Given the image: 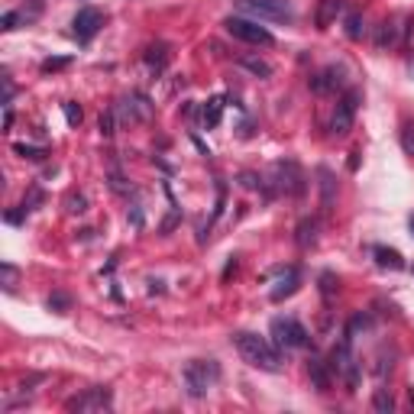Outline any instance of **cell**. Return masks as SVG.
<instances>
[{
  "label": "cell",
  "instance_id": "1",
  "mask_svg": "<svg viewBox=\"0 0 414 414\" xmlns=\"http://www.w3.org/2000/svg\"><path fill=\"white\" fill-rule=\"evenodd\" d=\"M233 343H237L243 362H249L253 369H262V372H278V369H282V356H278L276 343H268L259 333L239 330L237 337H233Z\"/></svg>",
  "mask_w": 414,
  "mask_h": 414
},
{
  "label": "cell",
  "instance_id": "2",
  "mask_svg": "<svg viewBox=\"0 0 414 414\" xmlns=\"http://www.w3.org/2000/svg\"><path fill=\"white\" fill-rule=\"evenodd\" d=\"M182 379H184V389H188L191 398H204L207 391L217 385V379H220V366L214 360H191L184 366Z\"/></svg>",
  "mask_w": 414,
  "mask_h": 414
},
{
  "label": "cell",
  "instance_id": "3",
  "mask_svg": "<svg viewBox=\"0 0 414 414\" xmlns=\"http://www.w3.org/2000/svg\"><path fill=\"white\" fill-rule=\"evenodd\" d=\"M233 4L253 20H272V23H292L295 20V10L288 0H233Z\"/></svg>",
  "mask_w": 414,
  "mask_h": 414
},
{
  "label": "cell",
  "instance_id": "4",
  "mask_svg": "<svg viewBox=\"0 0 414 414\" xmlns=\"http://www.w3.org/2000/svg\"><path fill=\"white\" fill-rule=\"evenodd\" d=\"M223 26H227V32H230L233 39H239V42H249V46H272L276 42V36L266 30V26H259V20H253V16H227L223 20Z\"/></svg>",
  "mask_w": 414,
  "mask_h": 414
},
{
  "label": "cell",
  "instance_id": "5",
  "mask_svg": "<svg viewBox=\"0 0 414 414\" xmlns=\"http://www.w3.org/2000/svg\"><path fill=\"white\" fill-rule=\"evenodd\" d=\"M272 343L278 350H301L307 346V330L295 317H276L272 321Z\"/></svg>",
  "mask_w": 414,
  "mask_h": 414
},
{
  "label": "cell",
  "instance_id": "6",
  "mask_svg": "<svg viewBox=\"0 0 414 414\" xmlns=\"http://www.w3.org/2000/svg\"><path fill=\"white\" fill-rule=\"evenodd\" d=\"M356 107H360V91H346L343 97H340L333 117H330V133H333V136H346V133L353 130Z\"/></svg>",
  "mask_w": 414,
  "mask_h": 414
},
{
  "label": "cell",
  "instance_id": "7",
  "mask_svg": "<svg viewBox=\"0 0 414 414\" xmlns=\"http://www.w3.org/2000/svg\"><path fill=\"white\" fill-rule=\"evenodd\" d=\"M65 408L69 411H78V414H85V411H104V408H110V389H88L81 391V395H75V398L65 401Z\"/></svg>",
  "mask_w": 414,
  "mask_h": 414
},
{
  "label": "cell",
  "instance_id": "8",
  "mask_svg": "<svg viewBox=\"0 0 414 414\" xmlns=\"http://www.w3.org/2000/svg\"><path fill=\"white\" fill-rule=\"evenodd\" d=\"M71 26H75L78 42H91V39L97 36V30L104 26V13H100L97 7H85V10H78L75 13Z\"/></svg>",
  "mask_w": 414,
  "mask_h": 414
},
{
  "label": "cell",
  "instance_id": "9",
  "mask_svg": "<svg viewBox=\"0 0 414 414\" xmlns=\"http://www.w3.org/2000/svg\"><path fill=\"white\" fill-rule=\"evenodd\" d=\"M276 175L282 178V188L288 194H301L304 191V175H301V169L295 165V162H282V165H276Z\"/></svg>",
  "mask_w": 414,
  "mask_h": 414
},
{
  "label": "cell",
  "instance_id": "10",
  "mask_svg": "<svg viewBox=\"0 0 414 414\" xmlns=\"http://www.w3.org/2000/svg\"><path fill=\"white\" fill-rule=\"evenodd\" d=\"M298 285H301V272L298 268H285L282 276H278V282H276V288H272V301H282V298H288V295H295L298 292Z\"/></svg>",
  "mask_w": 414,
  "mask_h": 414
},
{
  "label": "cell",
  "instance_id": "11",
  "mask_svg": "<svg viewBox=\"0 0 414 414\" xmlns=\"http://www.w3.org/2000/svg\"><path fill=\"white\" fill-rule=\"evenodd\" d=\"M343 85V71L340 69H324L321 75L311 78V88H314L317 94H330V91H337V88Z\"/></svg>",
  "mask_w": 414,
  "mask_h": 414
},
{
  "label": "cell",
  "instance_id": "12",
  "mask_svg": "<svg viewBox=\"0 0 414 414\" xmlns=\"http://www.w3.org/2000/svg\"><path fill=\"white\" fill-rule=\"evenodd\" d=\"M340 10H343V4H340V0H321L317 16H314L317 30H330V26H333V20L340 16Z\"/></svg>",
  "mask_w": 414,
  "mask_h": 414
},
{
  "label": "cell",
  "instance_id": "13",
  "mask_svg": "<svg viewBox=\"0 0 414 414\" xmlns=\"http://www.w3.org/2000/svg\"><path fill=\"white\" fill-rule=\"evenodd\" d=\"M372 256H376V262H379L382 268H391V272L405 268V259H401L398 249H389V246H376V249H372Z\"/></svg>",
  "mask_w": 414,
  "mask_h": 414
},
{
  "label": "cell",
  "instance_id": "14",
  "mask_svg": "<svg viewBox=\"0 0 414 414\" xmlns=\"http://www.w3.org/2000/svg\"><path fill=\"white\" fill-rule=\"evenodd\" d=\"M239 65H243V69H249L256 78H268V75H272V65H268V61H262V59H253V55H243V59H239Z\"/></svg>",
  "mask_w": 414,
  "mask_h": 414
},
{
  "label": "cell",
  "instance_id": "15",
  "mask_svg": "<svg viewBox=\"0 0 414 414\" xmlns=\"http://www.w3.org/2000/svg\"><path fill=\"white\" fill-rule=\"evenodd\" d=\"M317 243V220H304L298 227V246H314Z\"/></svg>",
  "mask_w": 414,
  "mask_h": 414
},
{
  "label": "cell",
  "instance_id": "16",
  "mask_svg": "<svg viewBox=\"0 0 414 414\" xmlns=\"http://www.w3.org/2000/svg\"><path fill=\"white\" fill-rule=\"evenodd\" d=\"M220 114H223V100L220 97H211L204 104V123H207V126H217V123H220Z\"/></svg>",
  "mask_w": 414,
  "mask_h": 414
},
{
  "label": "cell",
  "instance_id": "17",
  "mask_svg": "<svg viewBox=\"0 0 414 414\" xmlns=\"http://www.w3.org/2000/svg\"><path fill=\"white\" fill-rule=\"evenodd\" d=\"M311 379H314V389L317 391H327L330 389V376H327V369H324L321 360L311 362Z\"/></svg>",
  "mask_w": 414,
  "mask_h": 414
},
{
  "label": "cell",
  "instance_id": "18",
  "mask_svg": "<svg viewBox=\"0 0 414 414\" xmlns=\"http://www.w3.org/2000/svg\"><path fill=\"white\" fill-rule=\"evenodd\" d=\"M372 408H376L379 414H391V411H395V401H391L389 389H379V391H376V398H372Z\"/></svg>",
  "mask_w": 414,
  "mask_h": 414
},
{
  "label": "cell",
  "instance_id": "19",
  "mask_svg": "<svg viewBox=\"0 0 414 414\" xmlns=\"http://www.w3.org/2000/svg\"><path fill=\"white\" fill-rule=\"evenodd\" d=\"M317 175H321V188H324V211H330V204H333V175L327 169H321Z\"/></svg>",
  "mask_w": 414,
  "mask_h": 414
},
{
  "label": "cell",
  "instance_id": "20",
  "mask_svg": "<svg viewBox=\"0 0 414 414\" xmlns=\"http://www.w3.org/2000/svg\"><path fill=\"white\" fill-rule=\"evenodd\" d=\"M346 36H350V39H362V16L360 13L346 16Z\"/></svg>",
  "mask_w": 414,
  "mask_h": 414
},
{
  "label": "cell",
  "instance_id": "21",
  "mask_svg": "<svg viewBox=\"0 0 414 414\" xmlns=\"http://www.w3.org/2000/svg\"><path fill=\"white\" fill-rule=\"evenodd\" d=\"M391 42H395V26L382 23V26H379V36H376V46L385 49V46H391Z\"/></svg>",
  "mask_w": 414,
  "mask_h": 414
},
{
  "label": "cell",
  "instance_id": "22",
  "mask_svg": "<svg viewBox=\"0 0 414 414\" xmlns=\"http://www.w3.org/2000/svg\"><path fill=\"white\" fill-rule=\"evenodd\" d=\"M16 153L23 155V159H46V149H36V146H26V143H16Z\"/></svg>",
  "mask_w": 414,
  "mask_h": 414
},
{
  "label": "cell",
  "instance_id": "23",
  "mask_svg": "<svg viewBox=\"0 0 414 414\" xmlns=\"http://www.w3.org/2000/svg\"><path fill=\"white\" fill-rule=\"evenodd\" d=\"M401 149H405L408 155H414V126H411V123L401 130Z\"/></svg>",
  "mask_w": 414,
  "mask_h": 414
},
{
  "label": "cell",
  "instance_id": "24",
  "mask_svg": "<svg viewBox=\"0 0 414 414\" xmlns=\"http://www.w3.org/2000/svg\"><path fill=\"white\" fill-rule=\"evenodd\" d=\"M49 307H55L59 314H65V311L71 307V298L69 295H52V298H49Z\"/></svg>",
  "mask_w": 414,
  "mask_h": 414
},
{
  "label": "cell",
  "instance_id": "25",
  "mask_svg": "<svg viewBox=\"0 0 414 414\" xmlns=\"http://www.w3.org/2000/svg\"><path fill=\"white\" fill-rule=\"evenodd\" d=\"M61 69H69V59H46V61H42V71H46V75L61 71Z\"/></svg>",
  "mask_w": 414,
  "mask_h": 414
},
{
  "label": "cell",
  "instance_id": "26",
  "mask_svg": "<svg viewBox=\"0 0 414 414\" xmlns=\"http://www.w3.org/2000/svg\"><path fill=\"white\" fill-rule=\"evenodd\" d=\"M65 120H69L71 126H78V123H81V107H75V104H65Z\"/></svg>",
  "mask_w": 414,
  "mask_h": 414
},
{
  "label": "cell",
  "instance_id": "27",
  "mask_svg": "<svg viewBox=\"0 0 414 414\" xmlns=\"http://www.w3.org/2000/svg\"><path fill=\"white\" fill-rule=\"evenodd\" d=\"M69 211H71V214H81V211H85V204H88V201L85 198H81V194H78V198H75V194H71V198H69Z\"/></svg>",
  "mask_w": 414,
  "mask_h": 414
},
{
  "label": "cell",
  "instance_id": "28",
  "mask_svg": "<svg viewBox=\"0 0 414 414\" xmlns=\"http://www.w3.org/2000/svg\"><path fill=\"white\" fill-rule=\"evenodd\" d=\"M100 133H104V136H110V133H114V114L100 117Z\"/></svg>",
  "mask_w": 414,
  "mask_h": 414
},
{
  "label": "cell",
  "instance_id": "29",
  "mask_svg": "<svg viewBox=\"0 0 414 414\" xmlns=\"http://www.w3.org/2000/svg\"><path fill=\"white\" fill-rule=\"evenodd\" d=\"M16 20H20V13H4V30H16Z\"/></svg>",
  "mask_w": 414,
  "mask_h": 414
},
{
  "label": "cell",
  "instance_id": "30",
  "mask_svg": "<svg viewBox=\"0 0 414 414\" xmlns=\"http://www.w3.org/2000/svg\"><path fill=\"white\" fill-rule=\"evenodd\" d=\"M4 278H7V288H13V278H16V268H13V266H4Z\"/></svg>",
  "mask_w": 414,
  "mask_h": 414
},
{
  "label": "cell",
  "instance_id": "31",
  "mask_svg": "<svg viewBox=\"0 0 414 414\" xmlns=\"http://www.w3.org/2000/svg\"><path fill=\"white\" fill-rule=\"evenodd\" d=\"M411 405H414V389H411Z\"/></svg>",
  "mask_w": 414,
  "mask_h": 414
},
{
  "label": "cell",
  "instance_id": "32",
  "mask_svg": "<svg viewBox=\"0 0 414 414\" xmlns=\"http://www.w3.org/2000/svg\"><path fill=\"white\" fill-rule=\"evenodd\" d=\"M411 233H414V217H411Z\"/></svg>",
  "mask_w": 414,
  "mask_h": 414
},
{
  "label": "cell",
  "instance_id": "33",
  "mask_svg": "<svg viewBox=\"0 0 414 414\" xmlns=\"http://www.w3.org/2000/svg\"><path fill=\"white\" fill-rule=\"evenodd\" d=\"M411 272H414V266H411Z\"/></svg>",
  "mask_w": 414,
  "mask_h": 414
}]
</instances>
